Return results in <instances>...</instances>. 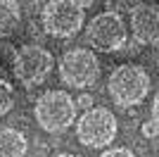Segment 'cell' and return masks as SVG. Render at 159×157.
<instances>
[{
    "label": "cell",
    "mask_w": 159,
    "mask_h": 157,
    "mask_svg": "<svg viewBox=\"0 0 159 157\" xmlns=\"http://www.w3.org/2000/svg\"><path fill=\"white\" fill-rule=\"evenodd\" d=\"M86 40L100 52H119L126 45V24L121 14L112 10L95 14L86 26Z\"/></svg>",
    "instance_id": "obj_7"
},
{
    "label": "cell",
    "mask_w": 159,
    "mask_h": 157,
    "mask_svg": "<svg viewBox=\"0 0 159 157\" xmlns=\"http://www.w3.org/2000/svg\"><path fill=\"white\" fill-rule=\"evenodd\" d=\"M152 121L157 124V129H159V93H157V98L152 100Z\"/></svg>",
    "instance_id": "obj_15"
},
{
    "label": "cell",
    "mask_w": 159,
    "mask_h": 157,
    "mask_svg": "<svg viewBox=\"0 0 159 157\" xmlns=\"http://www.w3.org/2000/svg\"><path fill=\"white\" fill-rule=\"evenodd\" d=\"M107 91L114 105L119 107H133L140 105L150 93V74L140 64H119L109 74L107 81Z\"/></svg>",
    "instance_id": "obj_2"
},
{
    "label": "cell",
    "mask_w": 159,
    "mask_h": 157,
    "mask_svg": "<svg viewBox=\"0 0 159 157\" xmlns=\"http://www.w3.org/2000/svg\"><path fill=\"white\" fill-rule=\"evenodd\" d=\"M157 124H154L152 119H150V121H145V124H143V136L145 138H152V136H157Z\"/></svg>",
    "instance_id": "obj_14"
},
{
    "label": "cell",
    "mask_w": 159,
    "mask_h": 157,
    "mask_svg": "<svg viewBox=\"0 0 159 157\" xmlns=\"http://www.w3.org/2000/svg\"><path fill=\"white\" fill-rule=\"evenodd\" d=\"M55 157H76V155H69V152H62V155H55Z\"/></svg>",
    "instance_id": "obj_16"
},
{
    "label": "cell",
    "mask_w": 159,
    "mask_h": 157,
    "mask_svg": "<svg viewBox=\"0 0 159 157\" xmlns=\"http://www.w3.org/2000/svg\"><path fill=\"white\" fill-rule=\"evenodd\" d=\"M131 31L140 45H159V5L138 2L131 7Z\"/></svg>",
    "instance_id": "obj_8"
},
{
    "label": "cell",
    "mask_w": 159,
    "mask_h": 157,
    "mask_svg": "<svg viewBox=\"0 0 159 157\" xmlns=\"http://www.w3.org/2000/svg\"><path fill=\"white\" fill-rule=\"evenodd\" d=\"M74 102H76V107H81V110H86V112L93 110V98H90V95H86V93H83V95H79Z\"/></svg>",
    "instance_id": "obj_13"
},
{
    "label": "cell",
    "mask_w": 159,
    "mask_h": 157,
    "mask_svg": "<svg viewBox=\"0 0 159 157\" xmlns=\"http://www.w3.org/2000/svg\"><path fill=\"white\" fill-rule=\"evenodd\" d=\"M100 157H135V155H133V150H128V148H107Z\"/></svg>",
    "instance_id": "obj_12"
},
{
    "label": "cell",
    "mask_w": 159,
    "mask_h": 157,
    "mask_svg": "<svg viewBox=\"0 0 159 157\" xmlns=\"http://www.w3.org/2000/svg\"><path fill=\"white\" fill-rule=\"evenodd\" d=\"M100 78V59L88 48H74L60 57V81L69 88H90Z\"/></svg>",
    "instance_id": "obj_6"
},
{
    "label": "cell",
    "mask_w": 159,
    "mask_h": 157,
    "mask_svg": "<svg viewBox=\"0 0 159 157\" xmlns=\"http://www.w3.org/2000/svg\"><path fill=\"white\" fill-rule=\"evenodd\" d=\"M88 5L90 2H79V0H50L43 7L40 24L52 38H74L83 29Z\"/></svg>",
    "instance_id": "obj_1"
},
{
    "label": "cell",
    "mask_w": 159,
    "mask_h": 157,
    "mask_svg": "<svg viewBox=\"0 0 159 157\" xmlns=\"http://www.w3.org/2000/svg\"><path fill=\"white\" fill-rule=\"evenodd\" d=\"M12 105H14V88L10 81L0 76V117H5L12 110Z\"/></svg>",
    "instance_id": "obj_11"
},
{
    "label": "cell",
    "mask_w": 159,
    "mask_h": 157,
    "mask_svg": "<svg viewBox=\"0 0 159 157\" xmlns=\"http://www.w3.org/2000/svg\"><path fill=\"white\" fill-rule=\"evenodd\" d=\"M52 52L45 50L38 43H26V45L17 48L12 57V74L17 76L21 86L33 88V86L43 83L48 78V74L52 72Z\"/></svg>",
    "instance_id": "obj_4"
},
{
    "label": "cell",
    "mask_w": 159,
    "mask_h": 157,
    "mask_svg": "<svg viewBox=\"0 0 159 157\" xmlns=\"http://www.w3.org/2000/svg\"><path fill=\"white\" fill-rule=\"evenodd\" d=\"M19 21H21L19 2H14V0H0V38L12 36L14 29L19 26Z\"/></svg>",
    "instance_id": "obj_10"
},
{
    "label": "cell",
    "mask_w": 159,
    "mask_h": 157,
    "mask_svg": "<svg viewBox=\"0 0 159 157\" xmlns=\"http://www.w3.org/2000/svg\"><path fill=\"white\" fill-rule=\"evenodd\" d=\"M33 117L43 131L60 133L76 121V102L66 91H45L33 105Z\"/></svg>",
    "instance_id": "obj_3"
},
{
    "label": "cell",
    "mask_w": 159,
    "mask_h": 157,
    "mask_svg": "<svg viewBox=\"0 0 159 157\" xmlns=\"http://www.w3.org/2000/svg\"><path fill=\"white\" fill-rule=\"evenodd\" d=\"M29 140L19 129L0 126V157H26Z\"/></svg>",
    "instance_id": "obj_9"
},
{
    "label": "cell",
    "mask_w": 159,
    "mask_h": 157,
    "mask_svg": "<svg viewBox=\"0 0 159 157\" xmlns=\"http://www.w3.org/2000/svg\"><path fill=\"white\" fill-rule=\"evenodd\" d=\"M116 129H119V121L112 110L93 107L83 112L81 119L76 121V138L86 148H107L116 138Z\"/></svg>",
    "instance_id": "obj_5"
}]
</instances>
